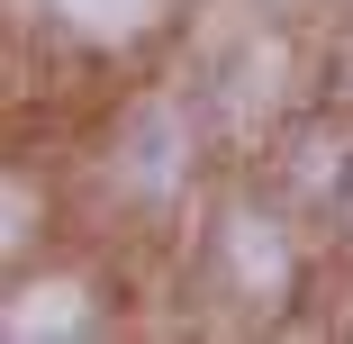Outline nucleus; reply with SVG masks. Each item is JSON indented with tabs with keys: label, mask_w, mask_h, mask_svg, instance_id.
<instances>
[{
	"label": "nucleus",
	"mask_w": 353,
	"mask_h": 344,
	"mask_svg": "<svg viewBox=\"0 0 353 344\" xmlns=\"http://www.w3.org/2000/svg\"><path fill=\"white\" fill-rule=\"evenodd\" d=\"M82 290H46V308H10V335H37V326H73L82 308H73Z\"/></svg>",
	"instance_id": "nucleus-2"
},
{
	"label": "nucleus",
	"mask_w": 353,
	"mask_h": 344,
	"mask_svg": "<svg viewBox=\"0 0 353 344\" xmlns=\"http://www.w3.org/2000/svg\"><path fill=\"white\" fill-rule=\"evenodd\" d=\"M54 10L73 19V28H91V37H136V28L154 19V0H54Z\"/></svg>",
	"instance_id": "nucleus-1"
}]
</instances>
